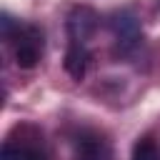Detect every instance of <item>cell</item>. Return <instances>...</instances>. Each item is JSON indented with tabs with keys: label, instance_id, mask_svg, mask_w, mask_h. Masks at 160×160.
Listing matches in <instances>:
<instances>
[{
	"label": "cell",
	"instance_id": "obj_3",
	"mask_svg": "<svg viewBox=\"0 0 160 160\" xmlns=\"http://www.w3.org/2000/svg\"><path fill=\"white\" fill-rule=\"evenodd\" d=\"M75 160H110V145L100 135H82L75 142Z\"/></svg>",
	"mask_w": 160,
	"mask_h": 160
},
{
	"label": "cell",
	"instance_id": "obj_1",
	"mask_svg": "<svg viewBox=\"0 0 160 160\" xmlns=\"http://www.w3.org/2000/svg\"><path fill=\"white\" fill-rule=\"evenodd\" d=\"M10 42H15V62H18V68L30 70V68L38 65L40 52H42V35H40L35 28L20 25L18 35H15Z\"/></svg>",
	"mask_w": 160,
	"mask_h": 160
},
{
	"label": "cell",
	"instance_id": "obj_6",
	"mask_svg": "<svg viewBox=\"0 0 160 160\" xmlns=\"http://www.w3.org/2000/svg\"><path fill=\"white\" fill-rule=\"evenodd\" d=\"M132 160H160V150L150 138H142L132 148Z\"/></svg>",
	"mask_w": 160,
	"mask_h": 160
},
{
	"label": "cell",
	"instance_id": "obj_4",
	"mask_svg": "<svg viewBox=\"0 0 160 160\" xmlns=\"http://www.w3.org/2000/svg\"><path fill=\"white\" fill-rule=\"evenodd\" d=\"M65 70L72 80H82L88 72V50L82 42H70L65 52Z\"/></svg>",
	"mask_w": 160,
	"mask_h": 160
},
{
	"label": "cell",
	"instance_id": "obj_2",
	"mask_svg": "<svg viewBox=\"0 0 160 160\" xmlns=\"http://www.w3.org/2000/svg\"><path fill=\"white\" fill-rule=\"evenodd\" d=\"M98 28V15L90 8H78L72 10L70 20H68V30H70V42H82L95 32Z\"/></svg>",
	"mask_w": 160,
	"mask_h": 160
},
{
	"label": "cell",
	"instance_id": "obj_5",
	"mask_svg": "<svg viewBox=\"0 0 160 160\" xmlns=\"http://www.w3.org/2000/svg\"><path fill=\"white\" fill-rule=\"evenodd\" d=\"M112 30H115L118 40H122V42H135L138 40V22H135V18H130L125 12L112 20Z\"/></svg>",
	"mask_w": 160,
	"mask_h": 160
}]
</instances>
